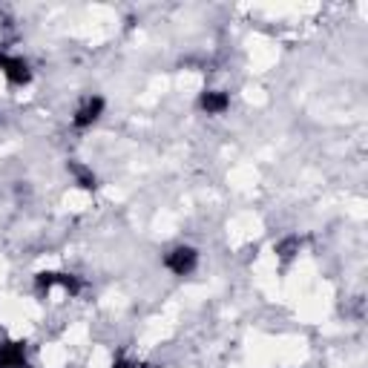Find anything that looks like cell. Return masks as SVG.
<instances>
[{
	"instance_id": "cell-8",
	"label": "cell",
	"mask_w": 368,
	"mask_h": 368,
	"mask_svg": "<svg viewBox=\"0 0 368 368\" xmlns=\"http://www.w3.org/2000/svg\"><path fill=\"white\" fill-rule=\"evenodd\" d=\"M297 248H299V239H297V236H291V239H285V242H282L280 248H276V253H280L282 259H291Z\"/></svg>"
},
{
	"instance_id": "cell-6",
	"label": "cell",
	"mask_w": 368,
	"mask_h": 368,
	"mask_svg": "<svg viewBox=\"0 0 368 368\" xmlns=\"http://www.w3.org/2000/svg\"><path fill=\"white\" fill-rule=\"evenodd\" d=\"M199 104H202V110H205V113L219 115V113H224V110L230 107V98L224 96V92H205Z\"/></svg>"
},
{
	"instance_id": "cell-3",
	"label": "cell",
	"mask_w": 368,
	"mask_h": 368,
	"mask_svg": "<svg viewBox=\"0 0 368 368\" xmlns=\"http://www.w3.org/2000/svg\"><path fill=\"white\" fill-rule=\"evenodd\" d=\"M0 368H26L23 343H4L0 345Z\"/></svg>"
},
{
	"instance_id": "cell-2",
	"label": "cell",
	"mask_w": 368,
	"mask_h": 368,
	"mask_svg": "<svg viewBox=\"0 0 368 368\" xmlns=\"http://www.w3.org/2000/svg\"><path fill=\"white\" fill-rule=\"evenodd\" d=\"M0 69H4V75L12 81V84H29L32 81V69L23 58H15V55H0Z\"/></svg>"
},
{
	"instance_id": "cell-4",
	"label": "cell",
	"mask_w": 368,
	"mask_h": 368,
	"mask_svg": "<svg viewBox=\"0 0 368 368\" xmlns=\"http://www.w3.org/2000/svg\"><path fill=\"white\" fill-rule=\"evenodd\" d=\"M52 285H61L69 294L81 291V282L69 273H38V288H52Z\"/></svg>"
},
{
	"instance_id": "cell-1",
	"label": "cell",
	"mask_w": 368,
	"mask_h": 368,
	"mask_svg": "<svg viewBox=\"0 0 368 368\" xmlns=\"http://www.w3.org/2000/svg\"><path fill=\"white\" fill-rule=\"evenodd\" d=\"M196 262H199V253H196L193 248H176V251H170L167 259H164V265H167L176 276H188V273L196 268Z\"/></svg>"
},
{
	"instance_id": "cell-7",
	"label": "cell",
	"mask_w": 368,
	"mask_h": 368,
	"mask_svg": "<svg viewBox=\"0 0 368 368\" xmlns=\"http://www.w3.org/2000/svg\"><path fill=\"white\" fill-rule=\"evenodd\" d=\"M69 170L75 173V178H78V184L84 190H92L96 188V176H92V170H86L84 164H69Z\"/></svg>"
},
{
	"instance_id": "cell-9",
	"label": "cell",
	"mask_w": 368,
	"mask_h": 368,
	"mask_svg": "<svg viewBox=\"0 0 368 368\" xmlns=\"http://www.w3.org/2000/svg\"><path fill=\"white\" fill-rule=\"evenodd\" d=\"M115 368H135V365H130V362H115Z\"/></svg>"
},
{
	"instance_id": "cell-5",
	"label": "cell",
	"mask_w": 368,
	"mask_h": 368,
	"mask_svg": "<svg viewBox=\"0 0 368 368\" xmlns=\"http://www.w3.org/2000/svg\"><path fill=\"white\" fill-rule=\"evenodd\" d=\"M101 113H104V98H89L78 113H75V127H89V124H96L98 118H101Z\"/></svg>"
}]
</instances>
